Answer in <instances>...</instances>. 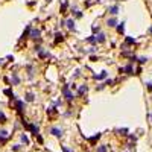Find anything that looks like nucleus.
Here are the masks:
<instances>
[{
  "label": "nucleus",
  "instance_id": "obj_1",
  "mask_svg": "<svg viewBox=\"0 0 152 152\" xmlns=\"http://www.w3.org/2000/svg\"><path fill=\"white\" fill-rule=\"evenodd\" d=\"M63 94L65 96V99H68V100L73 99V93L68 90V85H64V87H63Z\"/></svg>",
  "mask_w": 152,
  "mask_h": 152
},
{
  "label": "nucleus",
  "instance_id": "obj_2",
  "mask_svg": "<svg viewBox=\"0 0 152 152\" xmlns=\"http://www.w3.org/2000/svg\"><path fill=\"white\" fill-rule=\"evenodd\" d=\"M27 128H29L32 131V134H35V135H38L40 134V128L37 125H34V123H31V125H27Z\"/></svg>",
  "mask_w": 152,
  "mask_h": 152
},
{
  "label": "nucleus",
  "instance_id": "obj_3",
  "mask_svg": "<svg viewBox=\"0 0 152 152\" xmlns=\"http://www.w3.org/2000/svg\"><path fill=\"white\" fill-rule=\"evenodd\" d=\"M50 134L55 135V137H61V135H63V131L59 128H50Z\"/></svg>",
  "mask_w": 152,
  "mask_h": 152
},
{
  "label": "nucleus",
  "instance_id": "obj_4",
  "mask_svg": "<svg viewBox=\"0 0 152 152\" xmlns=\"http://www.w3.org/2000/svg\"><path fill=\"white\" fill-rule=\"evenodd\" d=\"M8 137H9V134H8L6 131H0V142H2V143H5Z\"/></svg>",
  "mask_w": 152,
  "mask_h": 152
},
{
  "label": "nucleus",
  "instance_id": "obj_5",
  "mask_svg": "<svg viewBox=\"0 0 152 152\" xmlns=\"http://www.w3.org/2000/svg\"><path fill=\"white\" fill-rule=\"evenodd\" d=\"M106 24H108L110 27H114V26H117V20L116 18H110L108 21H106Z\"/></svg>",
  "mask_w": 152,
  "mask_h": 152
},
{
  "label": "nucleus",
  "instance_id": "obj_6",
  "mask_svg": "<svg viewBox=\"0 0 152 152\" xmlns=\"http://www.w3.org/2000/svg\"><path fill=\"white\" fill-rule=\"evenodd\" d=\"M29 35L32 37V38H38V37H40V31H38V29H32Z\"/></svg>",
  "mask_w": 152,
  "mask_h": 152
},
{
  "label": "nucleus",
  "instance_id": "obj_7",
  "mask_svg": "<svg viewBox=\"0 0 152 152\" xmlns=\"http://www.w3.org/2000/svg\"><path fill=\"white\" fill-rule=\"evenodd\" d=\"M122 72H126L128 75H132V72H134V70H132V65H131V64H129V65H126L125 68H122Z\"/></svg>",
  "mask_w": 152,
  "mask_h": 152
},
{
  "label": "nucleus",
  "instance_id": "obj_8",
  "mask_svg": "<svg viewBox=\"0 0 152 152\" xmlns=\"http://www.w3.org/2000/svg\"><path fill=\"white\" fill-rule=\"evenodd\" d=\"M106 76H108V73H106V72H102L100 75H94V79H105Z\"/></svg>",
  "mask_w": 152,
  "mask_h": 152
},
{
  "label": "nucleus",
  "instance_id": "obj_9",
  "mask_svg": "<svg viewBox=\"0 0 152 152\" xmlns=\"http://www.w3.org/2000/svg\"><path fill=\"white\" fill-rule=\"evenodd\" d=\"M87 85H81V87H79V90H78V94H79V96H82V94H84L85 91H87Z\"/></svg>",
  "mask_w": 152,
  "mask_h": 152
},
{
  "label": "nucleus",
  "instance_id": "obj_10",
  "mask_svg": "<svg viewBox=\"0 0 152 152\" xmlns=\"http://www.w3.org/2000/svg\"><path fill=\"white\" fill-rule=\"evenodd\" d=\"M67 27H68L70 31H73V29H75V21H73L72 18H70V20H67Z\"/></svg>",
  "mask_w": 152,
  "mask_h": 152
},
{
  "label": "nucleus",
  "instance_id": "obj_11",
  "mask_svg": "<svg viewBox=\"0 0 152 152\" xmlns=\"http://www.w3.org/2000/svg\"><path fill=\"white\" fill-rule=\"evenodd\" d=\"M12 84H14V85L20 84V78H18L17 75H15V73H14V75H12Z\"/></svg>",
  "mask_w": 152,
  "mask_h": 152
},
{
  "label": "nucleus",
  "instance_id": "obj_12",
  "mask_svg": "<svg viewBox=\"0 0 152 152\" xmlns=\"http://www.w3.org/2000/svg\"><path fill=\"white\" fill-rule=\"evenodd\" d=\"M117 12H119V6H111V8H110V14L116 15Z\"/></svg>",
  "mask_w": 152,
  "mask_h": 152
},
{
  "label": "nucleus",
  "instance_id": "obj_13",
  "mask_svg": "<svg viewBox=\"0 0 152 152\" xmlns=\"http://www.w3.org/2000/svg\"><path fill=\"white\" fill-rule=\"evenodd\" d=\"M96 41H99V43H104V41H105V35H104V34L96 35Z\"/></svg>",
  "mask_w": 152,
  "mask_h": 152
},
{
  "label": "nucleus",
  "instance_id": "obj_14",
  "mask_svg": "<svg viewBox=\"0 0 152 152\" xmlns=\"http://www.w3.org/2000/svg\"><path fill=\"white\" fill-rule=\"evenodd\" d=\"M17 110H18V113H21L23 111V110H24V104H23V102H17Z\"/></svg>",
  "mask_w": 152,
  "mask_h": 152
},
{
  "label": "nucleus",
  "instance_id": "obj_15",
  "mask_svg": "<svg viewBox=\"0 0 152 152\" xmlns=\"http://www.w3.org/2000/svg\"><path fill=\"white\" fill-rule=\"evenodd\" d=\"M26 100H27V102H32V100H34V94L27 93V94H26Z\"/></svg>",
  "mask_w": 152,
  "mask_h": 152
},
{
  "label": "nucleus",
  "instance_id": "obj_16",
  "mask_svg": "<svg viewBox=\"0 0 152 152\" xmlns=\"http://www.w3.org/2000/svg\"><path fill=\"white\" fill-rule=\"evenodd\" d=\"M123 24H125V23H120V24L117 26V32H120V34L123 32V29H125V26H123Z\"/></svg>",
  "mask_w": 152,
  "mask_h": 152
},
{
  "label": "nucleus",
  "instance_id": "obj_17",
  "mask_svg": "<svg viewBox=\"0 0 152 152\" xmlns=\"http://www.w3.org/2000/svg\"><path fill=\"white\" fill-rule=\"evenodd\" d=\"M126 43H128V44H134V43H135V40H134V38H131V37H126Z\"/></svg>",
  "mask_w": 152,
  "mask_h": 152
},
{
  "label": "nucleus",
  "instance_id": "obj_18",
  "mask_svg": "<svg viewBox=\"0 0 152 152\" xmlns=\"http://www.w3.org/2000/svg\"><path fill=\"white\" fill-rule=\"evenodd\" d=\"M106 151H108V147H106L105 145H104V146H100L99 149H97V152H106Z\"/></svg>",
  "mask_w": 152,
  "mask_h": 152
},
{
  "label": "nucleus",
  "instance_id": "obj_19",
  "mask_svg": "<svg viewBox=\"0 0 152 152\" xmlns=\"http://www.w3.org/2000/svg\"><path fill=\"white\" fill-rule=\"evenodd\" d=\"M100 137V134H96V135H94V137H91V138H90V142H91V143H94V142H96L97 140V138H99Z\"/></svg>",
  "mask_w": 152,
  "mask_h": 152
},
{
  "label": "nucleus",
  "instance_id": "obj_20",
  "mask_svg": "<svg viewBox=\"0 0 152 152\" xmlns=\"http://www.w3.org/2000/svg\"><path fill=\"white\" fill-rule=\"evenodd\" d=\"M20 138H21V142H23V143H26V145H29V140H27V137H26V135H21V137H20Z\"/></svg>",
  "mask_w": 152,
  "mask_h": 152
},
{
  "label": "nucleus",
  "instance_id": "obj_21",
  "mask_svg": "<svg viewBox=\"0 0 152 152\" xmlns=\"http://www.w3.org/2000/svg\"><path fill=\"white\" fill-rule=\"evenodd\" d=\"M88 43H96V37H94V35L88 37Z\"/></svg>",
  "mask_w": 152,
  "mask_h": 152
},
{
  "label": "nucleus",
  "instance_id": "obj_22",
  "mask_svg": "<svg viewBox=\"0 0 152 152\" xmlns=\"http://www.w3.org/2000/svg\"><path fill=\"white\" fill-rule=\"evenodd\" d=\"M146 87H147V90H149V91H152V82H147Z\"/></svg>",
  "mask_w": 152,
  "mask_h": 152
},
{
  "label": "nucleus",
  "instance_id": "obj_23",
  "mask_svg": "<svg viewBox=\"0 0 152 152\" xmlns=\"http://www.w3.org/2000/svg\"><path fill=\"white\" fill-rule=\"evenodd\" d=\"M5 119H6V117H5V114L0 113V120H5Z\"/></svg>",
  "mask_w": 152,
  "mask_h": 152
},
{
  "label": "nucleus",
  "instance_id": "obj_24",
  "mask_svg": "<svg viewBox=\"0 0 152 152\" xmlns=\"http://www.w3.org/2000/svg\"><path fill=\"white\" fill-rule=\"evenodd\" d=\"M63 151H64V152H72L70 149H67V147H65V146H63Z\"/></svg>",
  "mask_w": 152,
  "mask_h": 152
},
{
  "label": "nucleus",
  "instance_id": "obj_25",
  "mask_svg": "<svg viewBox=\"0 0 152 152\" xmlns=\"http://www.w3.org/2000/svg\"><path fill=\"white\" fill-rule=\"evenodd\" d=\"M149 32H151V34H152V27H151V29H149Z\"/></svg>",
  "mask_w": 152,
  "mask_h": 152
},
{
  "label": "nucleus",
  "instance_id": "obj_26",
  "mask_svg": "<svg viewBox=\"0 0 152 152\" xmlns=\"http://www.w3.org/2000/svg\"><path fill=\"white\" fill-rule=\"evenodd\" d=\"M151 119H152V114H151Z\"/></svg>",
  "mask_w": 152,
  "mask_h": 152
}]
</instances>
